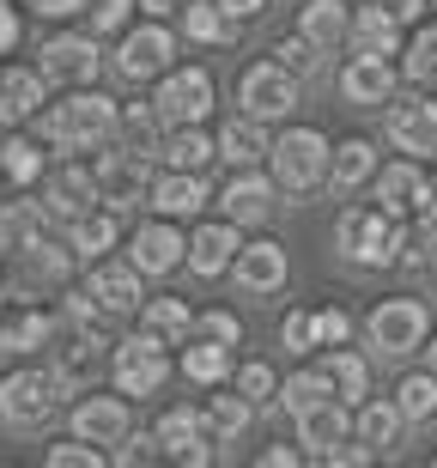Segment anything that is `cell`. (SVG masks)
Returning a JSON list of instances; mask_svg holds the SVG:
<instances>
[{
    "mask_svg": "<svg viewBox=\"0 0 437 468\" xmlns=\"http://www.w3.org/2000/svg\"><path fill=\"white\" fill-rule=\"evenodd\" d=\"M237 219H225V226H201L189 238V274H201V280H219L225 268H237Z\"/></svg>",
    "mask_w": 437,
    "mask_h": 468,
    "instance_id": "ac0fdd59",
    "label": "cell"
},
{
    "mask_svg": "<svg viewBox=\"0 0 437 468\" xmlns=\"http://www.w3.org/2000/svg\"><path fill=\"white\" fill-rule=\"evenodd\" d=\"M18 43V13H13V0H0V55Z\"/></svg>",
    "mask_w": 437,
    "mask_h": 468,
    "instance_id": "11a10c76",
    "label": "cell"
},
{
    "mask_svg": "<svg viewBox=\"0 0 437 468\" xmlns=\"http://www.w3.org/2000/svg\"><path fill=\"white\" fill-rule=\"evenodd\" d=\"M158 158H164V171H201L207 158H219V140H207L201 128H171Z\"/></svg>",
    "mask_w": 437,
    "mask_h": 468,
    "instance_id": "1f68e13d",
    "label": "cell"
},
{
    "mask_svg": "<svg viewBox=\"0 0 437 468\" xmlns=\"http://www.w3.org/2000/svg\"><path fill=\"white\" fill-rule=\"evenodd\" d=\"M73 383L55 371V365H31V371H13V378L0 383V420L13 426V432H43L55 414H61V396H68Z\"/></svg>",
    "mask_w": 437,
    "mask_h": 468,
    "instance_id": "7a4b0ae2",
    "label": "cell"
},
{
    "mask_svg": "<svg viewBox=\"0 0 437 468\" xmlns=\"http://www.w3.org/2000/svg\"><path fill=\"white\" fill-rule=\"evenodd\" d=\"M389 140L401 153H437V104L432 98H389Z\"/></svg>",
    "mask_w": 437,
    "mask_h": 468,
    "instance_id": "9a60e30c",
    "label": "cell"
},
{
    "mask_svg": "<svg viewBox=\"0 0 437 468\" xmlns=\"http://www.w3.org/2000/svg\"><path fill=\"white\" fill-rule=\"evenodd\" d=\"M104 463V451L91 444V438H79V444H55L49 451V468H98Z\"/></svg>",
    "mask_w": 437,
    "mask_h": 468,
    "instance_id": "681fc988",
    "label": "cell"
},
{
    "mask_svg": "<svg viewBox=\"0 0 437 468\" xmlns=\"http://www.w3.org/2000/svg\"><path fill=\"white\" fill-rule=\"evenodd\" d=\"M237 104H244V116H262V122L292 116L297 110V73L286 61H255L237 80Z\"/></svg>",
    "mask_w": 437,
    "mask_h": 468,
    "instance_id": "5b68a950",
    "label": "cell"
},
{
    "mask_svg": "<svg viewBox=\"0 0 437 468\" xmlns=\"http://www.w3.org/2000/svg\"><path fill=\"white\" fill-rule=\"evenodd\" d=\"M432 261H437V219L420 213V226L401 231V268H432Z\"/></svg>",
    "mask_w": 437,
    "mask_h": 468,
    "instance_id": "7bdbcfd3",
    "label": "cell"
},
{
    "mask_svg": "<svg viewBox=\"0 0 437 468\" xmlns=\"http://www.w3.org/2000/svg\"><path fill=\"white\" fill-rule=\"evenodd\" d=\"M152 110L164 116V128H194V122L213 110V73L207 68H176V73H164V86H158Z\"/></svg>",
    "mask_w": 437,
    "mask_h": 468,
    "instance_id": "8992f818",
    "label": "cell"
},
{
    "mask_svg": "<svg viewBox=\"0 0 437 468\" xmlns=\"http://www.w3.org/2000/svg\"><path fill=\"white\" fill-rule=\"evenodd\" d=\"M91 201H98V171H79V165H68V171H49L43 176V207H49V219H79V213H91Z\"/></svg>",
    "mask_w": 437,
    "mask_h": 468,
    "instance_id": "2e32d148",
    "label": "cell"
},
{
    "mask_svg": "<svg viewBox=\"0 0 437 468\" xmlns=\"http://www.w3.org/2000/svg\"><path fill=\"white\" fill-rule=\"evenodd\" d=\"M395 401H401L407 420H437V365H432V371H413V378H401Z\"/></svg>",
    "mask_w": 437,
    "mask_h": 468,
    "instance_id": "74e56055",
    "label": "cell"
},
{
    "mask_svg": "<svg viewBox=\"0 0 437 468\" xmlns=\"http://www.w3.org/2000/svg\"><path fill=\"white\" fill-rule=\"evenodd\" d=\"M128 261L140 268V274H171L176 261H189V238L171 226V213L158 219V226H140L134 243H128Z\"/></svg>",
    "mask_w": 437,
    "mask_h": 468,
    "instance_id": "5bb4252c",
    "label": "cell"
},
{
    "mask_svg": "<svg viewBox=\"0 0 437 468\" xmlns=\"http://www.w3.org/2000/svg\"><path fill=\"white\" fill-rule=\"evenodd\" d=\"M158 122H164V116H158L152 104H134V110L122 116V128H128V140H134L140 153H152V146H164V140H158Z\"/></svg>",
    "mask_w": 437,
    "mask_h": 468,
    "instance_id": "7dc6e473",
    "label": "cell"
},
{
    "mask_svg": "<svg viewBox=\"0 0 437 468\" xmlns=\"http://www.w3.org/2000/svg\"><path fill=\"white\" fill-rule=\"evenodd\" d=\"M377 6H389V13L401 18V25H407V18H420V13H425V0H377Z\"/></svg>",
    "mask_w": 437,
    "mask_h": 468,
    "instance_id": "6f0895ef",
    "label": "cell"
},
{
    "mask_svg": "<svg viewBox=\"0 0 437 468\" xmlns=\"http://www.w3.org/2000/svg\"><path fill=\"white\" fill-rule=\"evenodd\" d=\"M134 6H140V0H86V13H91V37H104V31H122Z\"/></svg>",
    "mask_w": 437,
    "mask_h": 468,
    "instance_id": "c3c4849f",
    "label": "cell"
},
{
    "mask_svg": "<svg viewBox=\"0 0 437 468\" xmlns=\"http://www.w3.org/2000/svg\"><path fill=\"white\" fill-rule=\"evenodd\" d=\"M176 55V37L164 31V25H140V31L122 37V49H116V68L128 73V80H158V73L171 68Z\"/></svg>",
    "mask_w": 437,
    "mask_h": 468,
    "instance_id": "7c38bea8",
    "label": "cell"
},
{
    "mask_svg": "<svg viewBox=\"0 0 437 468\" xmlns=\"http://www.w3.org/2000/svg\"><path fill=\"white\" fill-rule=\"evenodd\" d=\"M340 91H347L352 104H389L395 98V68H389V55H352L347 73H340Z\"/></svg>",
    "mask_w": 437,
    "mask_h": 468,
    "instance_id": "ffe728a7",
    "label": "cell"
},
{
    "mask_svg": "<svg viewBox=\"0 0 437 468\" xmlns=\"http://www.w3.org/2000/svg\"><path fill=\"white\" fill-rule=\"evenodd\" d=\"M0 171L13 176V183H36V176H43V153H36V140L13 134L6 146H0Z\"/></svg>",
    "mask_w": 437,
    "mask_h": 468,
    "instance_id": "b9f144b4",
    "label": "cell"
},
{
    "mask_svg": "<svg viewBox=\"0 0 437 468\" xmlns=\"http://www.w3.org/2000/svg\"><path fill=\"white\" fill-rule=\"evenodd\" d=\"M152 444H158V432H152V438H140V444H128L116 463H152Z\"/></svg>",
    "mask_w": 437,
    "mask_h": 468,
    "instance_id": "680465c9",
    "label": "cell"
},
{
    "mask_svg": "<svg viewBox=\"0 0 437 468\" xmlns=\"http://www.w3.org/2000/svg\"><path fill=\"white\" fill-rule=\"evenodd\" d=\"M146 13H176V6H189V0H140Z\"/></svg>",
    "mask_w": 437,
    "mask_h": 468,
    "instance_id": "6125c7cd",
    "label": "cell"
},
{
    "mask_svg": "<svg viewBox=\"0 0 437 468\" xmlns=\"http://www.w3.org/2000/svg\"><path fill=\"white\" fill-rule=\"evenodd\" d=\"M407 73H413L420 86H437V18L413 37V49H407Z\"/></svg>",
    "mask_w": 437,
    "mask_h": 468,
    "instance_id": "f6af8a7d",
    "label": "cell"
},
{
    "mask_svg": "<svg viewBox=\"0 0 437 468\" xmlns=\"http://www.w3.org/2000/svg\"><path fill=\"white\" fill-rule=\"evenodd\" d=\"M316 329H322V347H347L352 316L347 311H316Z\"/></svg>",
    "mask_w": 437,
    "mask_h": 468,
    "instance_id": "f5cc1de1",
    "label": "cell"
},
{
    "mask_svg": "<svg viewBox=\"0 0 437 468\" xmlns=\"http://www.w3.org/2000/svg\"><path fill=\"white\" fill-rule=\"evenodd\" d=\"M0 298H6V280H0Z\"/></svg>",
    "mask_w": 437,
    "mask_h": 468,
    "instance_id": "e7e4bbea",
    "label": "cell"
},
{
    "mask_svg": "<svg viewBox=\"0 0 437 468\" xmlns=\"http://www.w3.org/2000/svg\"><path fill=\"white\" fill-rule=\"evenodd\" d=\"M36 18H68V13H86V0H25Z\"/></svg>",
    "mask_w": 437,
    "mask_h": 468,
    "instance_id": "db71d44e",
    "label": "cell"
},
{
    "mask_svg": "<svg viewBox=\"0 0 437 468\" xmlns=\"http://www.w3.org/2000/svg\"><path fill=\"white\" fill-rule=\"evenodd\" d=\"M420 201H425V171L413 165V158H401V165H383V171H377V207L407 213V207H420Z\"/></svg>",
    "mask_w": 437,
    "mask_h": 468,
    "instance_id": "4316f807",
    "label": "cell"
},
{
    "mask_svg": "<svg viewBox=\"0 0 437 468\" xmlns=\"http://www.w3.org/2000/svg\"><path fill=\"white\" fill-rule=\"evenodd\" d=\"M194 335H213V341H231V347H237V341H244V323H237L231 311H207L201 323H194Z\"/></svg>",
    "mask_w": 437,
    "mask_h": 468,
    "instance_id": "816d5d0a",
    "label": "cell"
},
{
    "mask_svg": "<svg viewBox=\"0 0 437 468\" xmlns=\"http://www.w3.org/2000/svg\"><path fill=\"white\" fill-rule=\"evenodd\" d=\"M262 463H267V468H292V463H297V451H267Z\"/></svg>",
    "mask_w": 437,
    "mask_h": 468,
    "instance_id": "94428289",
    "label": "cell"
},
{
    "mask_svg": "<svg viewBox=\"0 0 437 468\" xmlns=\"http://www.w3.org/2000/svg\"><path fill=\"white\" fill-rule=\"evenodd\" d=\"M43 68H0V128H18L43 110Z\"/></svg>",
    "mask_w": 437,
    "mask_h": 468,
    "instance_id": "d6986e66",
    "label": "cell"
},
{
    "mask_svg": "<svg viewBox=\"0 0 437 468\" xmlns=\"http://www.w3.org/2000/svg\"><path fill=\"white\" fill-rule=\"evenodd\" d=\"M249 426V396L237 389V396H213V408H207V432L219 438V444H231V438Z\"/></svg>",
    "mask_w": 437,
    "mask_h": 468,
    "instance_id": "60d3db41",
    "label": "cell"
},
{
    "mask_svg": "<svg viewBox=\"0 0 437 468\" xmlns=\"http://www.w3.org/2000/svg\"><path fill=\"white\" fill-rule=\"evenodd\" d=\"M297 31L310 37L316 49H340V43H352V13H347V0H310V6L297 13Z\"/></svg>",
    "mask_w": 437,
    "mask_h": 468,
    "instance_id": "484cf974",
    "label": "cell"
},
{
    "mask_svg": "<svg viewBox=\"0 0 437 468\" xmlns=\"http://www.w3.org/2000/svg\"><path fill=\"white\" fill-rule=\"evenodd\" d=\"M370 341L389 353V359H401V353H413L425 341V304L420 298H383L377 311H370Z\"/></svg>",
    "mask_w": 437,
    "mask_h": 468,
    "instance_id": "ba28073f",
    "label": "cell"
},
{
    "mask_svg": "<svg viewBox=\"0 0 437 468\" xmlns=\"http://www.w3.org/2000/svg\"><path fill=\"white\" fill-rule=\"evenodd\" d=\"M401 426H407L401 401H365V408H359V438H365L370 451H395Z\"/></svg>",
    "mask_w": 437,
    "mask_h": 468,
    "instance_id": "e575fe53",
    "label": "cell"
},
{
    "mask_svg": "<svg viewBox=\"0 0 437 468\" xmlns=\"http://www.w3.org/2000/svg\"><path fill=\"white\" fill-rule=\"evenodd\" d=\"M274 55H280V61H286V68H292V73H310V68H316V55H328V49H316L310 37L297 31L292 43H280V49H274Z\"/></svg>",
    "mask_w": 437,
    "mask_h": 468,
    "instance_id": "f907efd6",
    "label": "cell"
},
{
    "mask_svg": "<svg viewBox=\"0 0 437 468\" xmlns=\"http://www.w3.org/2000/svg\"><path fill=\"white\" fill-rule=\"evenodd\" d=\"M432 274H437V261H432Z\"/></svg>",
    "mask_w": 437,
    "mask_h": 468,
    "instance_id": "03108f58",
    "label": "cell"
},
{
    "mask_svg": "<svg viewBox=\"0 0 437 468\" xmlns=\"http://www.w3.org/2000/svg\"><path fill=\"white\" fill-rule=\"evenodd\" d=\"M43 73L68 80V86L98 80V43L91 37H55V43H43Z\"/></svg>",
    "mask_w": 437,
    "mask_h": 468,
    "instance_id": "44dd1931",
    "label": "cell"
},
{
    "mask_svg": "<svg viewBox=\"0 0 437 468\" xmlns=\"http://www.w3.org/2000/svg\"><path fill=\"white\" fill-rule=\"evenodd\" d=\"M116 128H122V110H116V98H104V91H73V98L43 110V140L61 146V153L104 146Z\"/></svg>",
    "mask_w": 437,
    "mask_h": 468,
    "instance_id": "6da1fadb",
    "label": "cell"
},
{
    "mask_svg": "<svg viewBox=\"0 0 437 468\" xmlns=\"http://www.w3.org/2000/svg\"><path fill=\"white\" fill-rule=\"evenodd\" d=\"M322 378H328V389L340 401H365V389H370V365L359 359V353H347V347H328V359L316 365Z\"/></svg>",
    "mask_w": 437,
    "mask_h": 468,
    "instance_id": "4dcf8cb0",
    "label": "cell"
},
{
    "mask_svg": "<svg viewBox=\"0 0 437 468\" xmlns=\"http://www.w3.org/2000/svg\"><path fill=\"white\" fill-rule=\"evenodd\" d=\"M237 389L249 401H280V371L267 359H249V365H237Z\"/></svg>",
    "mask_w": 437,
    "mask_h": 468,
    "instance_id": "ee69618b",
    "label": "cell"
},
{
    "mask_svg": "<svg viewBox=\"0 0 437 468\" xmlns=\"http://www.w3.org/2000/svg\"><path fill=\"white\" fill-rule=\"evenodd\" d=\"M267 153V140H262V116H244V122H231L225 134H219V158H225L231 171H255V158Z\"/></svg>",
    "mask_w": 437,
    "mask_h": 468,
    "instance_id": "836d02e7",
    "label": "cell"
},
{
    "mask_svg": "<svg viewBox=\"0 0 437 468\" xmlns=\"http://www.w3.org/2000/svg\"><path fill=\"white\" fill-rule=\"evenodd\" d=\"M219 6H225V13L237 18V25H249V18H262V6H267V0H219Z\"/></svg>",
    "mask_w": 437,
    "mask_h": 468,
    "instance_id": "9f6ffc18",
    "label": "cell"
},
{
    "mask_svg": "<svg viewBox=\"0 0 437 468\" xmlns=\"http://www.w3.org/2000/svg\"><path fill=\"white\" fill-rule=\"evenodd\" d=\"M182 378H194V383H225L231 378V341H213V335L182 341Z\"/></svg>",
    "mask_w": 437,
    "mask_h": 468,
    "instance_id": "f1b7e54d",
    "label": "cell"
},
{
    "mask_svg": "<svg viewBox=\"0 0 437 468\" xmlns=\"http://www.w3.org/2000/svg\"><path fill=\"white\" fill-rule=\"evenodd\" d=\"M68 243H73V256H79V261H104L109 243H116V207H109V213H79Z\"/></svg>",
    "mask_w": 437,
    "mask_h": 468,
    "instance_id": "d590c367",
    "label": "cell"
},
{
    "mask_svg": "<svg viewBox=\"0 0 437 468\" xmlns=\"http://www.w3.org/2000/svg\"><path fill=\"white\" fill-rule=\"evenodd\" d=\"M237 286L244 292H280L286 286V250L280 243H244L237 250Z\"/></svg>",
    "mask_w": 437,
    "mask_h": 468,
    "instance_id": "cb8c5ba5",
    "label": "cell"
},
{
    "mask_svg": "<svg viewBox=\"0 0 437 468\" xmlns=\"http://www.w3.org/2000/svg\"><path fill=\"white\" fill-rule=\"evenodd\" d=\"M274 189H280L274 176L237 171V176L225 183V195H219V201H225V213L237 219V226H255V219H267V213H274Z\"/></svg>",
    "mask_w": 437,
    "mask_h": 468,
    "instance_id": "603a6c76",
    "label": "cell"
},
{
    "mask_svg": "<svg viewBox=\"0 0 437 468\" xmlns=\"http://www.w3.org/2000/svg\"><path fill=\"white\" fill-rule=\"evenodd\" d=\"M322 396H334V389H328V378H322V371H316V365H310V371H292V378H286L280 383V408H286V414H304V408H316V401H322Z\"/></svg>",
    "mask_w": 437,
    "mask_h": 468,
    "instance_id": "f35d334b",
    "label": "cell"
},
{
    "mask_svg": "<svg viewBox=\"0 0 437 468\" xmlns=\"http://www.w3.org/2000/svg\"><path fill=\"white\" fill-rule=\"evenodd\" d=\"M334 250H340L352 268L401 261V226H395L389 207H347L340 213V231H334Z\"/></svg>",
    "mask_w": 437,
    "mask_h": 468,
    "instance_id": "3957f363",
    "label": "cell"
},
{
    "mask_svg": "<svg viewBox=\"0 0 437 468\" xmlns=\"http://www.w3.org/2000/svg\"><path fill=\"white\" fill-rule=\"evenodd\" d=\"M420 213H425V219H437V176L425 183V201H420Z\"/></svg>",
    "mask_w": 437,
    "mask_h": 468,
    "instance_id": "91938a15",
    "label": "cell"
},
{
    "mask_svg": "<svg viewBox=\"0 0 437 468\" xmlns=\"http://www.w3.org/2000/svg\"><path fill=\"white\" fill-rule=\"evenodd\" d=\"M128 426H134V414H128L122 396H86V401H73V432L91 438V444H122Z\"/></svg>",
    "mask_w": 437,
    "mask_h": 468,
    "instance_id": "e0dca14e",
    "label": "cell"
},
{
    "mask_svg": "<svg viewBox=\"0 0 437 468\" xmlns=\"http://www.w3.org/2000/svg\"><path fill=\"white\" fill-rule=\"evenodd\" d=\"M432 365H437V341H432Z\"/></svg>",
    "mask_w": 437,
    "mask_h": 468,
    "instance_id": "be15d7a7",
    "label": "cell"
},
{
    "mask_svg": "<svg viewBox=\"0 0 437 468\" xmlns=\"http://www.w3.org/2000/svg\"><path fill=\"white\" fill-rule=\"evenodd\" d=\"M49 341V316L43 311H18L13 323H0V353H31Z\"/></svg>",
    "mask_w": 437,
    "mask_h": 468,
    "instance_id": "ab89813d",
    "label": "cell"
},
{
    "mask_svg": "<svg viewBox=\"0 0 437 468\" xmlns=\"http://www.w3.org/2000/svg\"><path fill=\"white\" fill-rule=\"evenodd\" d=\"M182 25H189V37H201V43H237V18H231L219 0H189V6H182Z\"/></svg>",
    "mask_w": 437,
    "mask_h": 468,
    "instance_id": "8d00e7d4",
    "label": "cell"
},
{
    "mask_svg": "<svg viewBox=\"0 0 437 468\" xmlns=\"http://www.w3.org/2000/svg\"><path fill=\"white\" fill-rule=\"evenodd\" d=\"M86 292H91V304H98L104 316L140 311V268H134V261H91Z\"/></svg>",
    "mask_w": 437,
    "mask_h": 468,
    "instance_id": "30bf717a",
    "label": "cell"
},
{
    "mask_svg": "<svg viewBox=\"0 0 437 468\" xmlns=\"http://www.w3.org/2000/svg\"><path fill=\"white\" fill-rule=\"evenodd\" d=\"M140 329L152 335V341H164V347H182L194 335V316H189V304L182 298H152L140 311Z\"/></svg>",
    "mask_w": 437,
    "mask_h": 468,
    "instance_id": "f546056e",
    "label": "cell"
},
{
    "mask_svg": "<svg viewBox=\"0 0 437 468\" xmlns=\"http://www.w3.org/2000/svg\"><path fill=\"white\" fill-rule=\"evenodd\" d=\"M13 292L18 298H31V292H43V286H61V280L73 274V243L61 250V243H43V231H36L31 243H18L13 250Z\"/></svg>",
    "mask_w": 437,
    "mask_h": 468,
    "instance_id": "9c48e42d",
    "label": "cell"
},
{
    "mask_svg": "<svg viewBox=\"0 0 437 468\" xmlns=\"http://www.w3.org/2000/svg\"><path fill=\"white\" fill-rule=\"evenodd\" d=\"M116 389L122 396H158L164 389V378H171V365H164V341H152V335H128L122 347H116Z\"/></svg>",
    "mask_w": 437,
    "mask_h": 468,
    "instance_id": "52a82bcc",
    "label": "cell"
},
{
    "mask_svg": "<svg viewBox=\"0 0 437 468\" xmlns=\"http://www.w3.org/2000/svg\"><path fill=\"white\" fill-rule=\"evenodd\" d=\"M280 341H286V353H316L322 347V329H316V311H292L280 323Z\"/></svg>",
    "mask_w": 437,
    "mask_h": 468,
    "instance_id": "bcb514c9",
    "label": "cell"
},
{
    "mask_svg": "<svg viewBox=\"0 0 437 468\" xmlns=\"http://www.w3.org/2000/svg\"><path fill=\"white\" fill-rule=\"evenodd\" d=\"M207 444H219V438L207 432V420L201 414H189V408H171V414L158 420V451L164 456H176V463H189V468H201V463H213V451Z\"/></svg>",
    "mask_w": 437,
    "mask_h": 468,
    "instance_id": "4fadbf2b",
    "label": "cell"
},
{
    "mask_svg": "<svg viewBox=\"0 0 437 468\" xmlns=\"http://www.w3.org/2000/svg\"><path fill=\"white\" fill-rule=\"evenodd\" d=\"M267 158H274V183H280L286 195H310L334 165L328 140L316 134V128H286V134L267 146Z\"/></svg>",
    "mask_w": 437,
    "mask_h": 468,
    "instance_id": "277c9868",
    "label": "cell"
},
{
    "mask_svg": "<svg viewBox=\"0 0 437 468\" xmlns=\"http://www.w3.org/2000/svg\"><path fill=\"white\" fill-rule=\"evenodd\" d=\"M152 207L171 213V219H194V213L207 207V183H201V171H164L152 183Z\"/></svg>",
    "mask_w": 437,
    "mask_h": 468,
    "instance_id": "d4e9b609",
    "label": "cell"
},
{
    "mask_svg": "<svg viewBox=\"0 0 437 468\" xmlns=\"http://www.w3.org/2000/svg\"><path fill=\"white\" fill-rule=\"evenodd\" d=\"M146 158L152 153H140V146H134V153H104L98 158V201H104V207L122 213L146 195Z\"/></svg>",
    "mask_w": 437,
    "mask_h": 468,
    "instance_id": "8fae6325",
    "label": "cell"
},
{
    "mask_svg": "<svg viewBox=\"0 0 437 468\" xmlns=\"http://www.w3.org/2000/svg\"><path fill=\"white\" fill-rule=\"evenodd\" d=\"M352 49L395 55V49H401V18L389 13V6H365V13H352Z\"/></svg>",
    "mask_w": 437,
    "mask_h": 468,
    "instance_id": "83f0119b",
    "label": "cell"
},
{
    "mask_svg": "<svg viewBox=\"0 0 437 468\" xmlns=\"http://www.w3.org/2000/svg\"><path fill=\"white\" fill-rule=\"evenodd\" d=\"M328 183H334V189H359V183H377V153H370V140H340V146H334Z\"/></svg>",
    "mask_w": 437,
    "mask_h": 468,
    "instance_id": "d6a6232c",
    "label": "cell"
},
{
    "mask_svg": "<svg viewBox=\"0 0 437 468\" xmlns=\"http://www.w3.org/2000/svg\"><path fill=\"white\" fill-rule=\"evenodd\" d=\"M347 426H352V420H347V401H340V396H322L316 408H304V414H297V438H304L316 456H334V451H340Z\"/></svg>",
    "mask_w": 437,
    "mask_h": 468,
    "instance_id": "7402d4cb",
    "label": "cell"
}]
</instances>
